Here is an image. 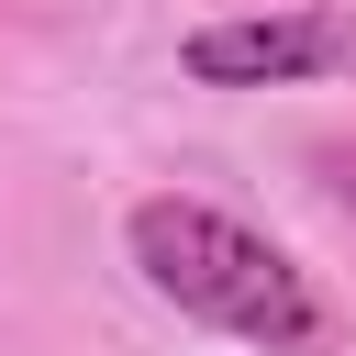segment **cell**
<instances>
[{"label": "cell", "mask_w": 356, "mask_h": 356, "mask_svg": "<svg viewBox=\"0 0 356 356\" xmlns=\"http://www.w3.org/2000/svg\"><path fill=\"white\" fill-rule=\"evenodd\" d=\"M334 189H345V211H356V145H334Z\"/></svg>", "instance_id": "3957f363"}, {"label": "cell", "mask_w": 356, "mask_h": 356, "mask_svg": "<svg viewBox=\"0 0 356 356\" xmlns=\"http://www.w3.org/2000/svg\"><path fill=\"white\" fill-rule=\"evenodd\" d=\"M122 245L145 267L156 300H178L189 323L256 345V356H312L323 345V289L300 256H278L256 222L211 211V200H134L122 211Z\"/></svg>", "instance_id": "6da1fadb"}, {"label": "cell", "mask_w": 356, "mask_h": 356, "mask_svg": "<svg viewBox=\"0 0 356 356\" xmlns=\"http://www.w3.org/2000/svg\"><path fill=\"white\" fill-rule=\"evenodd\" d=\"M178 67L200 89H300V78L356 67V22L345 11H234V22H200Z\"/></svg>", "instance_id": "7a4b0ae2"}]
</instances>
